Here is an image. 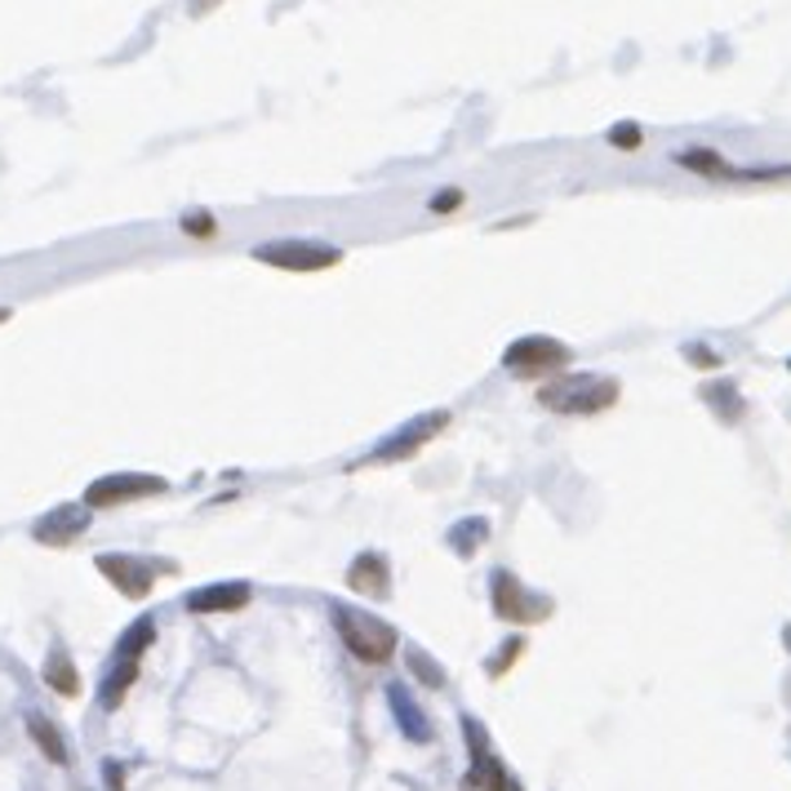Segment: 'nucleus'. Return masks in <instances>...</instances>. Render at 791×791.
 Returning <instances> with one entry per match:
<instances>
[{"label":"nucleus","mask_w":791,"mask_h":791,"mask_svg":"<svg viewBox=\"0 0 791 791\" xmlns=\"http://www.w3.org/2000/svg\"><path fill=\"white\" fill-rule=\"evenodd\" d=\"M618 400V378L605 374H556L538 387V405L551 414H601Z\"/></svg>","instance_id":"obj_1"},{"label":"nucleus","mask_w":791,"mask_h":791,"mask_svg":"<svg viewBox=\"0 0 791 791\" xmlns=\"http://www.w3.org/2000/svg\"><path fill=\"white\" fill-rule=\"evenodd\" d=\"M329 614H333V631L343 636V645H348L352 658H361V662H370V667L396 658L400 636H396V627H387L383 618H374V614H352V609H343V605H333Z\"/></svg>","instance_id":"obj_2"},{"label":"nucleus","mask_w":791,"mask_h":791,"mask_svg":"<svg viewBox=\"0 0 791 791\" xmlns=\"http://www.w3.org/2000/svg\"><path fill=\"white\" fill-rule=\"evenodd\" d=\"M570 365H574V348L551 333H525L503 352V370L516 378H556L570 374Z\"/></svg>","instance_id":"obj_3"},{"label":"nucleus","mask_w":791,"mask_h":791,"mask_svg":"<svg viewBox=\"0 0 791 791\" xmlns=\"http://www.w3.org/2000/svg\"><path fill=\"white\" fill-rule=\"evenodd\" d=\"M254 263L276 267V272H294V276H311V272H333L343 263L338 245H320V241H267L250 250Z\"/></svg>","instance_id":"obj_4"},{"label":"nucleus","mask_w":791,"mask_h":791,"mask_svg":"<svg viewBox=\"0 0 791 791\" xmlns=\"http://www.w3.org/2000/svg\"><path fill=\"white\" fill-rule=\"evenodd\" d=\"M490 601H494V614L503 623H516V627H534V623L551 618V601L529 592L512 570H494L490 574Z\"/></svg>","instance_id":"obj_5"},{"label":"nucleus","mask_w":791,"mask_h":791,"mask_svg":"<svg viewBox=\"0 0 791 791\" xmlns=\"http://www.w3.org/2000/svg\"><path fill=\"white\" fill-rule=\"evenodd\" d=\"M169 481L165 476H147V472H107L85 490V507L89 512H107V507H130L143 498L165 494Z\"/></svg>","instance_id":"obj_6"},{"label":"nucleus","mask_w":791,"mask_h":791,"mask_svg":"<svg viewBox=\"0 0 791 791\" xmlns=\"http://www.w3.org/2000/svg\"><path fill=\"white\" fill-rule=\"evenodd\" d=\"M449 427V409H436V414H418L414 422H405L400 431H392L374 454H370V463H405V459H414L418 449L427 444V440H436L440 431Z\"/></svg>","instance_id":"obj_7"},{"label":"nucleus","mask_w":791,"mask_h":791,"mask_svg":"<svg viewBox=\"0 0 791 791\" xmlns=\"http://www.w3.org/2000/svg\"><path fill=\"white\" fill-rule=\"evenodd\" d=\"M98 574L117 587L125 601H147L152 596V587H156V570L147 560H139V556H125V551H102L98 560Z\"/></svg>","instance_id":"obj_8"},{"label":"nucleus","mask_w":791,"mask_h":791,"mask_svg":"<svg viewBox=\"0 0 791 791\" xmlns=\"http://www.w3.org/2000/svg\"><path fill=\"white\" fill-rule=\"evenodd\" d=\"M89 507L85 503H63V507H54V512H45L36 525H32V538L36 542H45V547H72L85 529H89Z\"/></svg>","instance_id":"obj_9"},{"label":"nucleus","mask_w":791,"mask_h":791,"mask_svg":"<svg viewBox=\"0 0 791 791\" xmlns=\"http://www.w3.org/2000/svg\"><path fill=\"white\" fill-rule=\"evenodd\" d=\"M250 601H254V587H250V583H209V587L187 592V614H200V618L241 614Z\"/></svg>","instance_id":"obj_10"},{"label":"nucleus","mask_w":791,"mask_h":791,"mask_svg":"<svg viewBox=\"0 0 791 791\" xmlns=\"http://www.w3.org/2000/svg\"><path fill=\"white\" fill-rule=\"evenodd\" d=\"M348 587H352L356 596L387 601V596H392V564H387V556L361 551V556L348 564Z\"/></svg>","instance_id":"obj_11"},{"label":"nucleus","mask_w":791,"mask_h":791,"mask_svg":"<svg viewBox=\"0 0 791 791\" xmlns=\"http://www.w3.org/2000/svg\"><path fill=\"white\" fill-rule=\"evenodd\" d=\"M134 681H139V662H134V658H111V667H107V675H102V690H98V703H102L107 712H117V707L125 703V694H130Z\"/></svg>","instance_id":"obj_12"},{"label":"nucleus","mask_w":791,"mask_h":791,"mask_svg":"<svg viewBox=\"0 0 791 791\" xmlns=\"http://www.w3.org/2000/svg\"><path fill=\"white\" fill-rule=\"evenodd\" d=\"M387 703H392V712H396V721H400V734H405L409 743H427V738H431V725H427L422 707L409 699L405 685H387Z\"/></svg>","instance_id":"obj_13"},{"label":"nucleus","mask_w":791,"mask_h":791,"mask_svg":"<svg viewBox=\"0 0 791 791\" xmlns=\"http://www.w3.org/2000/svg\"><path fill=\"white\" fill-rule=\"evenodd\" d=\"M41 675H45V685H50L54 694H63V699H76V694H80V671H76V662H72V653H67L63 645L50 649Z\"/></svg>","instance_id":"obj_14"},{"label":"nucleus","mask_w":791,"mask_h":791,"mask_svg":"<svg viewBox=\"0 0 791 791\" xmlns=\"http://www.w3.org/2000/svg\"><path fill=\"white\" fill-rule=\"evenodd\" d=\"M671 161L681 169H690V174H699V178H729V169H734L716 147H685V152H675Z\"/></svg>","instance_id":"obj_15"},{"label":"nucleus","mask_w":791,"mask_h":791,"mask_svg":"<svg viewBox=\"0 0 791 791\" xmlns=\"http://www.w3.org/2000/svg\"><path fill=\"white\" fill-rule=\"evenodd\" d=\"M28 734H32V743L41 747L45 760H54V765H67V760H72V756H67V743H63V734H58V725H54L50 716L32 712V716H28Z\"/></svg>","instance_id":"obj_16"},{"label":"nucleus","mask_w":791,"mask_h":791,"mask_svg":"<svg viewBox=\"0 0 791 791\" xmlns=\"http://www.w3.org/2000/svg\"><path fill=\"white\" fill-rule=\"evenodd\" d=\"M152 640H156V623H152V618H134V623L121 631V640H117V658L143 662V653L152 649Z\"/></svg>","instance_id":"obj_17"},{"label":"nucleus","mask_w":791,"mask_h":791,"mask_svg":"<svg viewBox=\"0 0 791 791\" xmlns=\"http://www.w3.org/2000/svg\"><path fill=\"white\" fill-rule=\"evenodd\" d=\"M490 538V520L485 516H472V520H459L454 529H449V547H454L459 556H476Z\"/></svg>","instance_id":"obj_18"},{"label":"nucleus","mask_w":791,"mask_h":791,"mask_svg":"<svg viewBox=\"0 0 791 791\" xmlns=\"http://www.w3.org/2000/svg\"><path fill=\"white\" fill-rule=\"evenodd\" d=\"M703 400L721 414V422H738V418H743V396H738L734 383H712V387H703Z\"/></svg>","instance_id":"obj_19"},{"label":"nucleus","mask_w":791,"mask_h":791,"mask_svg":"<svg viewBox=\"0 0 791 791\" xmlns=\"http://www.w3.org/2000/svg\"><path fill=\"white\" fill-rule=\"evenodd\" d=\"M405 662H409V671L418 675V681H422V685H431V690H444V685H449V675H444V667H440V662H431L427 653H418V649H409V653H405Z\"/></svg>","instance_id":"obj_20"},{"label":"nucleus","mask_w":791,"mask_h":791,"mask_svg":"<svg viewBox=\"0 0 791 791\" xmlns=\"http://www.w3.org/2000/svg\"><path fill=\"white\" fill-rule=\"evenodd\" d=\"M178 228H183V237L213 241V237H218V218H213L209 209H191V213H183V218H178Z\"/></svg>","instance_id":"obj_21"},{"label":"nucleus","mask_w":791,"mask_h":791,"mask_svg":"<svg viewBox=\"0 0 791 791\" xmlns=\"http://www.w3.org/2000/svg\"><path fill=\"white\" fill-rule=\"evenodd\" d=\"M605 143H609L614 152H640V147H645V130H640L636 121H618V125H609Z\"/></svg>","instance_id":"obj_22"},{"label":"nucleus","mask_w":791,"mask_h":791,"mask_svg":"<svg viewBox=\"0 0 791 791\" xmlns=\"http://www.w3.org/2000/svg\"><path fill=\"white\" fill-rule=\"evenodd\" d=\"M463 200H468L463 187H444V191H436V196L427 200V209H431V213H454V209H463Z\"/></svg>","instance_id":"obj_23"},{"label":"nucleus","mask_w":791,"mask_h":791,"mask_svg":"<svg viewBox=\"0 0 791 791\" xmlns=\"http://www.w3.org/2000/svg\"><path fill=\"white\" fill-rule=\"evenodd\" d=\"M520 649H525V640H507V645H503V653H494V658L485 662V671H490V675H503V671L520 658Z\"/></svg>","instance_id":"obj_24"},{"label":"nucleus","mask_w":791,"mask_h":791,"mask_svg":"<svg viewBox=\"0 0 791 791\" xmlns=\"http://www.w3.org/2000/svg\"><path fill=\"white\" fill-rule=\"evenodd\" d=\"M685 361H694V370H721V356L707 352V348H699V343L685 348Z\"/></svg>","instance_id":"obj_25"},{"label":"nucleus","mask_w":791,"mask_h":791,"mask_svg":"<svg viewBox=\"0 0 791 791\" xmlns=\"http://www.w3.org/2000/svg\"><path fill=\"white\" fill-rule=\"evenodd\" d=\"M102 773H107V787H111V791H121V765H107Z\"/></svg>","instance_id":"obj_26"},{"label":"nucleus","mask_w":791,"mask_h":791,"mask_svg":"<svg viewBox=\"0 0 791 791\" xmlns=\"http://www.w3.org/2000/svg\"><path fill=\"white\" fill-rule=\"evenodd\" d=\"M6 320H10V307H0V325H6Z\"/></svg>","instance_id":"obj_27"},{"label":"nucleus","mask_w":791,"mask_h":791,"mask_svg":"<svg viewBox=\"0 0 791 791\" xmlns=\"http://www.w3.org/2000/svg\"><path fill=\"white\" fill-rule=\"evenodd\" d=\"M782 640H787V649H791V627H787V631H782Z\"/></svg>","instance_id":"obj_28"},{"label":"nucleus","mask_w":791,"mask_h":791,"mask_svg":"<svg viewBox=\"0 0 791 791\" xmlns=\"http://www.w3.org/2000/svg\"><path fill=\"white\" fill-rule=\"evenodd\" d=\"M507 791H520V782H516V778H512V787H507Z\"/></svg>","instance_id":"obj_29"},{"label":"nucleus","mask_w":791,"mask_h":791,"mask_svg":"<svg viewBox=\"0 0 791 791\" xmlns=\"http://www.w3.org/2000/svg\"><path fill=\"white\" fill-rule=\"evenodd\" d=\"M787 370H791V361H787Z\"/></svg>","instance_id":"obj_30"}]
</instances>
